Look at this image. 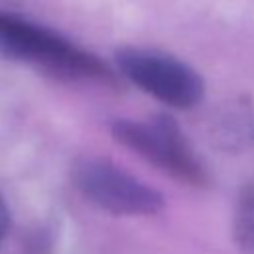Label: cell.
<instances>
[{
	"label": "cell",
	"instance_id": "6da1fadb",
	"mask_svg": "<svg viewBox=\"0 0 254 254\" xmlns=\"http://www.w3.org/2000/svg\"><path fill=\"white\" fill-rule=\"evenodd\" d=\"M0 54L69 81L113 83L115 73L105 62L54 30L28 18L0 10Z\"/></svg>",
	"mask_w": 254,
	"mask_h": 254
},
{
	"label": "cell",
	"instance_id": "7a4b0ae2",
	"mask_svg": "<svg viewBox=\"0 0 254 254\" xmlns=\"http://www.w3.org/2000/svg\"><path fill=\"white\" fill-rule=\"evenodd\" d=\"M111 131L119 143L173 177L190 185L204 183V167L173 117L157 115L151 119H117L113 121Z\"/></svg>",
	"mask_w": 254,
	"mask_h": 254
},
{
	"label": "cell",
	"instance_id": "3957f363",
	"mask_svg": "<svg viewBox=\"0 0 254 254\" xmlns=\"http://www.w3.org/2000/svg\"><path fill=\"white\" fill-rule=\"evenodd\" d=\"M123 77L139 89L177 109L194 107L204 93L200 75L185 62L145 48H125L115 56Z\"/></svg>",
	"mask_w": 254,
	"mask_h": 254
},
{
	"label": "cell",
	"instance_id": "277c9868",
	"mask_svg": "<svg viewBox=\"0 0 254 254\" xmlns=\"http://www.w3.org/2000/svg\"><path fill=\"white\" fill-rule=\"evenodd\" d=\"M73 183L95 206L121 216H149L163 208V196L107 159H83L73 167Z\"/></svg>",
	"mask_w": 254,
	"mask_h": 254
},
{
	"label": "cell",
	"instance_id": "5b68a950",
	"mask_svg": "<svg viewBox=\"0 0 254 254\" xmlns=\"http://www.w3.org/2000/svg\"><path fill=\"white\" fill-rule=\"evenodd\" d=\"M236 234H238L240 246L248 254H254V190H250L242 198V204L238 210Z\"/></svg>",
	"mask_w": 254,
	"mask_h": 254
},
{
	"label": "cell",
	"instance_id": "8992f818",
	"mask_svg": "<svg viewBox=\"0 0 254 254\" xmlns=\"http://www.w3.org/2000/svg\"><path fill=\"white\" fill-rule=\"evenodd\" d=\"M8 226H10V212H8V206H6V202L0 194V240L6 236Z\"/></svg>",
	"mask_w": 254,
	"mask_h": 254
}]
</instances>
